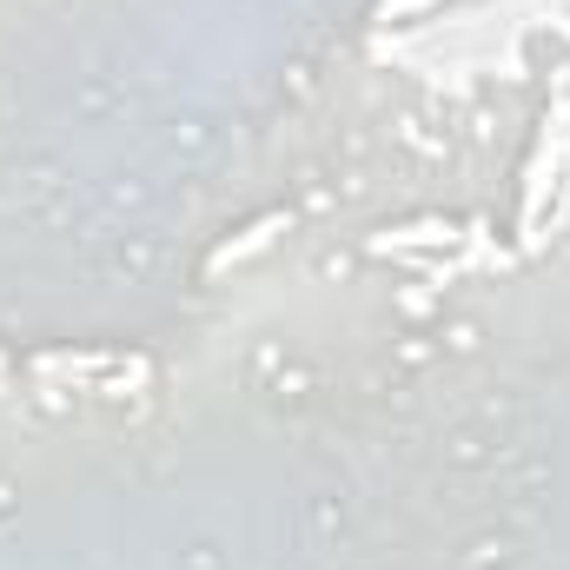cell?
<instances>
[{
  "mask_svg": "<svg viewBox=\"0 0 570 570\" xmlns=\"http://www.w3.org/2000/svg\"><path fill=\"white\" fill-rule=\"evenodd\" d=\"M392 239H412V246H438V239H458V233H451V226H412V233H392ZM392 239H385V246H392Z\"/></svg>",
  "mask_w": 570,
  "mask_h": 570,
  "instance_id": "6da1fadb",
  "label": "cell"
}]
</instances>
